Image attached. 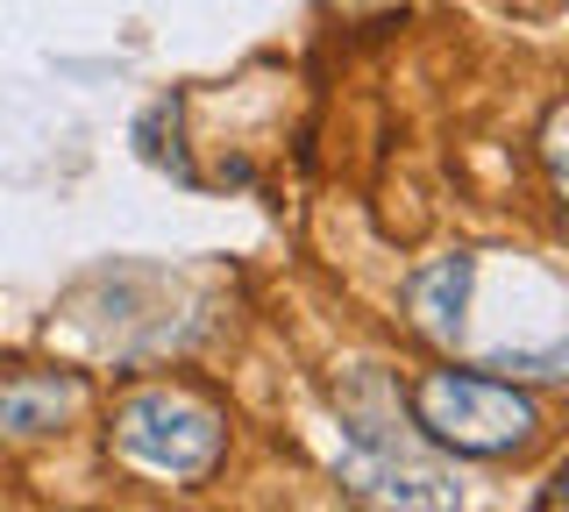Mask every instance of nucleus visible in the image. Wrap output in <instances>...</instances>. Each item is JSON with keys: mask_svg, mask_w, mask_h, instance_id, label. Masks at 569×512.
Masks as SVG:
<instances>
[{"mask_svg": "<svg viewBox=\"0 0 569 512\" xmlns=\"http://www.w3.org/2000/svg\"><path fill=\"white\" fill-rule=\"evenodd\" d=\"M413 420L427 441L456 455H520L541 434V405L485 370H427L413 392Z\"/></svg>", "mask_w": 569, "mask_h": 512, "instance_id": "nucleus-1", "label": "nucleus"}, {"mask_svg": "<svg viewBox=\"0 0 569 512\" xmlns=\"http://www.w3.org/2000/svg\"><path fill=\"white\" fill-rule=\"evenodd\" d=\"M114 449L150 476L192 484V476H207L221 463L228 428H221V405L213 399L186 392V384H157V392H136L114 413Z\"/></svg>", "mask_w": 569, "mask_h": 512, "instance_id": "nucleus-2", "label": "nucleus"}, {"mask_svg": "<svg viewBox=\"0 0 569 512\" xmlns=\"http://www.w3.org/2000/svg\"><path fill=\"white\" fill-rule=\"evenodd\" d=\"M79 413H86V378H8L0 384V434L8 441L58 434Z\"/></svg>", "mask_w": 569, "mask_h": 512, "instance_id": "nucleus-3", "label": "nucleus"}, {"mask_svg": "<svg viewBox=\"0 0 569 512\" xmlns=\"http://www.w3.org/2000/svg\"><path fill=\"white\" fill-rule=\"evenodd\" d=\"M470 278H477V263H470V257H435L427 271L406 278V307H413V321L435 334V342H456V334H462Z\"/></svg>", "mask_w": 569, "mask_h": 512, "instance_id": "nucleus-4", "label": "nucleus"}, {"mask_svg": "<svg viewBox=\"0 0 569 512\" xmlns=\"http://www.w3.org/2000/svg\"><path fill=\"white\" fill-rule=\"evenodd\" d=\"M562 108H548V129H541V157H548V171H556V179H562Z\"/></svg>", "mask_w": 569, "mask_h": 512, "instance_id": "nucleus-5", "label": "nucleus"}]
</instances>
